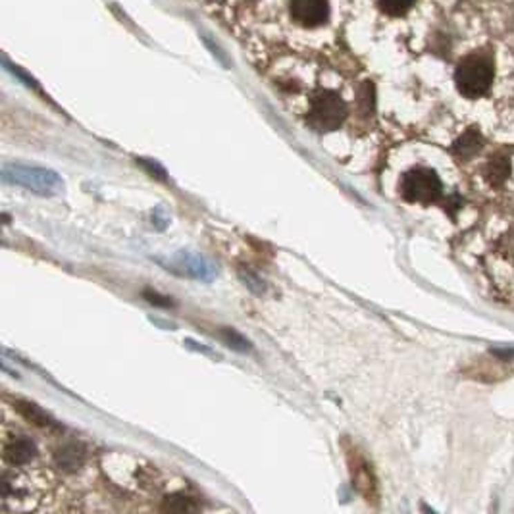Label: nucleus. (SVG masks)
I'll return each mask as SVG.
<instances>
[{"label":"nucleus","instance_id":"6e6552de","mask_svg":"<svg viewBox=\"0 0 514 514\" xmlns=\"http://www.w3.org/2000/svg\"><path fill=\"white\" fill-rule=\"evenodd\" d=\"M291 16L305 28H318L327 21L330 4L327 0H291Z\"/></svg>","mask_w":514,"mask_h":514},{"label":"nucleus","instance_id":"f8f14e48","mask_svg":"<svg viewBox=\"0 0 514 514\" xmlns=\"http://www.w3.org/2000/svg\"><path fill=\"white\" fill-rule=\"evenodd\" d=\"M16 410L28 420L29 424L37 426V428H43V430H55V428H58L55 420L46 415L45 410H41L39 406L33 405V403L18 401V403H16Z\"/></svg>","mask_w":514,"mask_h":514},{"label":"nucleus","instance_id":"6ab92c4d","mask_svg":"<svg viewBox=\"0 0 514 514\" xmlns=\"http://www.w3.org/2000/svg\"><path fill=\"white\" fill-rule=\"evenodd\" d=\"M144 297L149 303H153V305H158V307H171V301H162L166 297H160L158 293H151V291H146L144 293Z\"/></svg>","mask_w":514,"mask_h":514},{"label":"nucleus","instance_id":"f257e3e1","mask_svg":"<svg viewBox=\"0 0 514 514\" xmlns=\"http://www.w3.org/2000/svg\"><path fill=\"white\" fill-rule=\"evenodd\" d=\"M0 178L6 185L28 189L39 197H55L64 191V181L58 171L43 166H29V164L6 162L2 164Z\"/></svg>","mask_w":514,"mask_h":514},{"label":"nucleus","instance_id":"9d476101","mask_svg":"<svg viewBox=\"0 0 514 514\" xmlns=\"http://www.w3.org/2000/svg\"><path fill=\"white\" fill-rule=\"evenodd\" d=\"M482 146H484V135L479 133L478 127H470L453 143L451 153L459 160H470L482 151Z\"/></svg>","mask_w":514,"mask_h":514},{"label":"nucleus","instance_id":"0eeeda50","mask_svg":"<svg viewBox=\"0 0 514 514\" xmlns=\"http://www.w3.org/2000/svg\"><path fill=\"white\" fill-rule=\"evenodd\" d=\"M39 457L37 443L26 433H4L2 439V460L10 468H26Z\"/></svg>","mask_w":514,"mask_h":514},{"label":"nucleus","instance_id":"dca6fc26","mask_svg":"<svg viewBox=\"0 0 514 514\" xmlns=\"http://www.w3.org/2000/svg\"><path fill=\"white\" fill-rule=\"evenodd\" d=\"M241 278L245 280V283L249 285V289H253L254 293H264V289H266V285H264V281L258 278V276H254V274H251V272H241Z\"/></svg>","mask_w":514,"mask_h":514},{"label":"nucleus","instance_id":"ddd939ff","mask_svg":"<svg viewBox=\"0 0 514 514\" xmlns=\"http://www.w3.org/2000/svg\"><path fill=\"white\" fill-rule=\"evenodd\" d=\"M220 335H222V339H224V341H226L231 349H235V351L245 352L251 349V341H249V339H245L243 335L239 334V332H235L234 327H222Z\"/></svg>","mask_w":514,"mask_h":514},{"label":"nucleus","instance_id":"f3484780","mask_svg":"<svg viewBox=\"0 0 514 514\" xmlns=\"http://www.w3.org/2000/svg\"><path fill=\"white\" fill-rule=\"evenodd\" d=\"M185 347H189V349H193V351H197L200 352V354H204V356H212V359H220V354H218L216 351H212L210 347H207L204 343H199V341H195V339H185Z\"/></svg>","mask_w":514,"mask_h":514},{"label":"nucleus","instance_id":"1a4fd4ad","mask_svg":"<svg viewBox=\"0 0 514 514\" xmlns=\"http://www.w3.org/2000/svg\"><path fill=\"white\" fill-rule=\"evenodd\" d=\"M87 460V451L82 443L68 441L62 443L55 451V464L56 468L62 472H77Z\"/></svg>","mask_w":514,"mask_h":514},{"label":"nucleus","instance_id":"f03ea898","mask_svg":"<svg viewBox=\"0 0 514 514\" xmlns=\"http://www.w3.org/2000/svg\"><path fill=\"white\" fill-rule=\"evenodd\" d=\"M349 106L339 93L330 89L314 91L308 100L307 124L318 133H330L345 124Z\"/></svg>","mask_w":514,"mask_h":514},{"label":"nucleus","instance_id":"9b49d317","mask_svg":"<svg viewBox=\"0 0 514 514\" xmlns=\"http://www.w3.org/2000/svg\"><path fill=\"white\" fill-rule=\"evenodd\" d=\"M484 175H486V181L491 187H501V185H505V181L508 180V175H511V160H508L506 156H493V158L486 164Z\"/></svg>","mask_w":514,"mask_h":514},{"label":"nucleus","instance_id":"2eb2a0df","mask_svg":"<svg viewBox=\"0 0 514 514\" xmlns=\"http://www.w3.org/2000/svg\"><path fill=\"white\" fill-rule=\"evenodd\" d=\"M164 508H168V511H195L197 505L189 497H168Z\"/></svg>","mask_w":514,"mask_h":514},{"label":"nucleus","instance_id":"20e7f679","mask_svg":"<svg viewBox=\"0 0 514 514\" xmlns=\"http://www.w3.org/2000/svg\"><path fill=\"white\" fill-rule=\"evenodd\" d=\"M401 199L410 204H422L432 207L435 202L443 200V183L437 171L426 166H416L412 170L403 173L399 183Z\"/></svg>","mask_w":514,"mask_h":514},{"label":"nucleus","instance_id":"7ed1b4c3","mask_svg":"<svg viewBox=\"0 0 514 514\" xmlns=\"http://www.w3.org/2000/svg\"><path fill=\"white\" fill-rule=\"evenodd\" d=\"M35 501H41V489L37 479L21 472V468H14V472L4 470L0 476V506L2 511H35Z\"/></svg>","mask_w":514,"mask_h":514},{"label":"nucleus","instance_id":"4468645a","mask_svg":"<svg viewBox=\"0 0 514 514\" xmlns=\"http://www.w3.org/2000/svg\"><path fill=\"white\" fill-rule=\"evenodd\" d=\"M416 0H379V6L381 10L389 14V16H403L406 14L408 10L412 8V4H415Z\"/></svg>","mask_w":514,"mask_h":514},{"label":"nucleus","instance_id":"39448f33","mask_svg":"<svg viewBox=\"0 0 514 514\" xmlns=\"http://www.w3.org/2000/svg\"><path fill=\"white\" fill-rule=\"evenodd\" d=\"M455 83L462 97L479 99L493 83V64L482 55L466 56L455 72Z\"/></svg>","mask_w":514,"mask_h":514},{"label":"nucleus","instance_id":"a211bd4d","mask_svg":"<svg viewBox=\"0 0 514 514\" xmlns=\"http://www.w3.org/2000/svg\"><path fill=\"white\" fill-rule=\"evenodd\" d=\"M443 207H445V210H447V212L455 218V214H457V212L460 210V207H462V199H460V195L453 193L451 197H447V199L443 200Z\"/></svg>","mask_w":514,"mask_h":514},{"label":"nucleus","instance_id":"423d86ee","mask_svg":"<svg viewBox=\"0 0 514 514\" xmlns=\"http://www.w3.org/2000/svg\"><path fill=\"white\" fill-rule=\"evenodd\" d=\"M156 260L160 262L166 270L180 274V276H187L193 280L210 281L216 276V268L212 262L191 251H180V253L171 254L168 260H162V258H156Z\"/></svg>","mask_w":514,"mask_h":514}]
</instances>
